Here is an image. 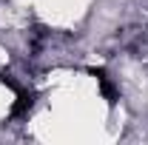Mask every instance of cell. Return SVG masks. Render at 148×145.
Segmentation results:
<instances>
[{"instance_id": "obj_2", "label": "cell", "mask_w": 148, "mask_h": 145, "mask_svg": "<svg viewBox=\"0 0 148 145\" xmlns=\"http://www.w3.org/2000/svg\"><path fill=\"white\" fill-rule=\"evenodd\" d=\"M32 103H34V97H32L29 91H20V94H17V103H14V108H12V117H23L26 111L32 108Z\"/></svg>"}, {"instance_id": "obj_1", "label": "cell", "mask_w": 148, "mask_h": 145, "mask_svg": "<svg viewBox=\"0 0 148 145\" xmlns=\"http://www.w3.org/2000/svg\"><path fill=\"white\" fill-rule=\"evenodd\" d=\"M88 74H91L94 80H97V85H100V91H103V97H106L108 103H117V88L111 85L108 74L103 71V68H88Z\"/></svg>"}]
</instances>
